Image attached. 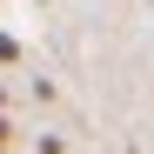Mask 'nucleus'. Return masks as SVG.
<instances>
[{"mask_svg": "<svg viewBox=\"0 0 154 154\" xmlns=\"http://www.w3.org/2000/svg\"><path fill=\"white\" fill-rule=\"evenodd\" d=\"M0 60H7V67L20 60V40H14V34H0Z\"/></svg>", "mask_w": 154, "mask_h": 154, "instance_id": "obj_1", "label": "nucleus"}, {"mask_svg": "<svg viewBox=\"0 0 154 154\" xmlns=\"http://www.w3.org/2000/svg\"><path fill=\"white\" fill-rule=\"evenodd\" d=\"M0 154H7V121H0Z\"/></svg>", "mask_w": 154, "mask_h": 154, "instance_id": "obj_2", "label": "nucleus"}]
</instances>
